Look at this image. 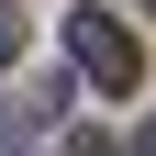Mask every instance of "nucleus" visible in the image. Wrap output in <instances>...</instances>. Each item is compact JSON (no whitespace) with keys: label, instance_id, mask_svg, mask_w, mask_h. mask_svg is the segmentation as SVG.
I'll use <instances>...</instances> for the list:
<instances>
[{"label":"nucleus","instance_id":"20e7f679","mask_svg":"<svg viewBox=\"0 0 156 156\" xmlns=\"http://www.w3.org/2000/svg\"><path fill=\"white\" fill-rule=\"evenodd\" d=\"M145 11H156V0H145Z\"/></svg>","mask_w":156,"mask_h":156},{"label":"nucleus","instance_id":"7ed1b4c3","mask_svg":"<svg viewBox=\"0 0 156 156\" xmlns=\"http://www.w3.org/2000/svg\"><path fill=\"white\" fill-rule=\"evenodd\" d=\"M134 156H156V123H145V134H134Z\"/></svg>","mask_w":156,"mask_h":156},{"label":"nucleus","instance_id":"f03ea898","mask_svg":"<svg viewBox=\"0 0 156 156\" xmlns=\"http://www.w3.org/2000/svg\"><path fill=\"white\" fill-rule=\"evenodd\" d=\"M23 56V0H0V67Z\"/></svg>","mask_w":156,"mask_h":156},{"label":"nucleus","instance_id":"f257e3e1","mask_svg":"<svg viewBox=\"0 0 156 156\" xmlns=\"http://www.w3.org/2000/svg\"><path fill=\"white\" fill-rule=\"evenodd\" d=\"M67 67L101 78V89H134V78H145V45H134L112 11H78V23H67Z\"/></svg>","mask_w":156,"mask_h":156}]
</instances>
